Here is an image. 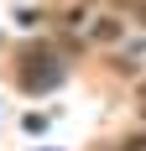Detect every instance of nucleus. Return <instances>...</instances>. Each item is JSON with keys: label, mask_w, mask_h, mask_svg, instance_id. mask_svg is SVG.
Masks as SVG:
<instances>
[{"label": "nucleus", "mask_w": 146, "mask_h": 151, "mask_svg": "<svg viewBox=\"0 0 146 151\" xmlns=\"http://www.w3.org/2000/svg\"><path fill=\"white\" fill-rule=\"evenodd\" d=\"M141 115H146V89H141Z\"/></svg>", "instance_id": "obj_4"}, {"label": "nucleus", "mask_w": 146, "mask_h": 151, "mask_svg": "<svg viewBox=\"0 0 146 151\" xmlns=\"http://www.w3.org/2000/svg\"><path fill=\"white\" fill-rule=\"evenodd\" d=\"M120 151H146V136H131V141H120Z\"/></svg>", "instance_id": "obj_3"}, {"label": "nucleus", "mask_w": 146, "mask_h": 151, "mask_svg": "<svg viewBox=\"0 0 146 151\" xmlns=\"http://www.w3.org/2000/svg\"><path fill=\"white\" fill-rule=\"evenodd\" d=\"M115 37H120V21H110V16L94 21V42H115Z\"/></svg>", "instance_id": "obj_2"}, {"label": "nucleus", "mask_w": 146, "mask_h": 151, "mask_svg": "<svg viewBox=\"0 0 146 151\" xmlns=\"http://www.w3.org/2000/svg\"><path fill=\"white\" fill-rule=\"evenodd\" d=\"M58 83H63V63L52 58V52H37V47H31L26 63H21V89L47 94V89H58Z\"/></svg>", "instance_id": "obj_1"}]
</instances>
